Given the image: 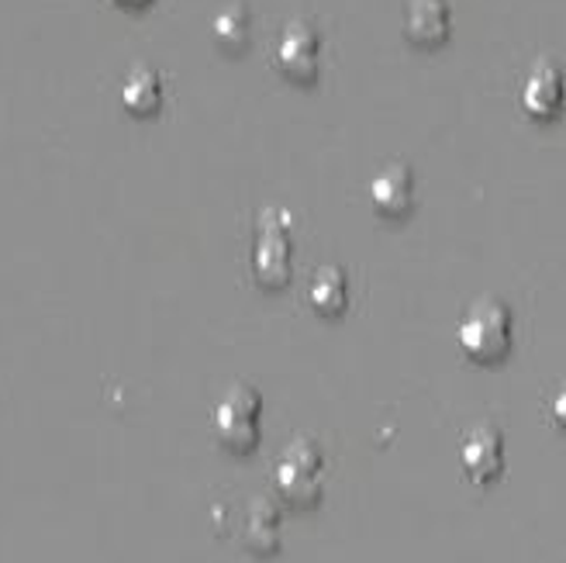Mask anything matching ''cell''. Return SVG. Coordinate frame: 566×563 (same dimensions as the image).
<instances>
[{
    "instance_id": "cell-1",
    "label": "cell",
    "mask_w": 566,
    "mask_h": 563,
    "mask_svg": "<svg viewBox=\"0 0 566 563\" xmlns=\"http://www.w3.org/2000/svg\"><path fill=\"white\" fill-rule=\"evenodd\" d=\"M460 350L476 359V363H497L512 353V343H515V319L507 312V304L494 301V298H484L476 301L470 312L463 315L460 322Z\"/></svg>"
},
{
    "instance_id": "cell-2",
    "label": "cell",
    "mask_w": 566,
    "mask_h": 563,
    "mask_svg": "<svg viewBox=\"0 0 566 563\" xmlns=\"http://www.w3.org/2000/svg\"><path fill=\"white\" fill-rule=\"evenodd\" d=\"M273 481H276V494L287 504H297V509L318 504L322 491H325V457H322L318 442L301 436L283 446L276 470H273Z\"/></svg>"
},
{
    "instance_id": "cell-3",
    "label": "cell",
    "mask_w": 566,
    "mask_h": 563,
    "mask_svg": "<svg viewBox=\"0 0 566 563\" xmlns=\"http://www.w3.org/2000/svg\"><path fill=\"white\" fill-rule=\"evenodd\" d=\"M260 421H263V398L249 384H232L221 394L211 426L221 446L235 449V453H245L260 442Z\"/></svg>"
},
{
    "instance_id": "cell-4",
    "label": "cell",
    "mask_w": 566,
    "mask_h": 563,
    "mask_svg": "<svg viewBox=\"0 0 566 563\" xmlns=\"http://www.w3.org/2000/svg\"><path fill=\"white\" fill-rule=\"evenodd\" d=\"M294 273V242H291V218L287 211H263L260 232L252 242V277L263 288H283Z\"/></svg>"
},
{
    "instance_id": "cell-5",
    "label": "cell",
    "mask_w": 566,
    "mask_h": 563,
    "mask_svg": "<svg viewBox=\"0 0 566 563\" xmlns=\"http://www.w3.org/2000/svg\"><path fill=\"white\" fill-rule=\"evenodd\" d=\"M276 66L294 83H315L322 73V32L311 21H287L276 42Z\"/></svg>"
},
{
    "instance_id": "cell-6",
    "label": "cell",
    "mask_w": 566,
    "mask_h": 563,
    "mask_svg": "<svg viewBox=\"0 0 566 563\" xmlns=\"http://www.w3.org/2000/svg\"><path fill=\"white\" fill-rule=\"evenodd\" d=\"M566 101V80H563V70L549 60L535 63L522 83V107L525 115L535 118V122H549L559 115V107Z\"/></svg>"
},
{
    "instance_id": "cell-7",
    "label": "cell",
    "mask_w": 566,
    "mask_h": 563,
    "mask_svg": "<svg viewBox=\"0 0 566 563\" xmlns=\"http://www.w3.org/2000/svg\"><path fill=\"white\" fill-rule=\"evenodd\" d=\"M460 467L470 481L488 484L504 470V439L494 426H476L460 442Z\"/></svg>"
},
{
    "instance_id": "cell-8",
    "label": "cell",
    "mask_w": 566,
    "mask_h": 563,
    "mask_svg": "<svg viewBox=\"0 0 566 563\" xmlns=\"http://www.w3.org/2000/svg\"><path fill=\"white\" fill-rule=\"evenodd\" d=\"M370 201L384 218H401L415 205V174L405 163H390L370 180Z\"/></svg>"
},
{
    "instance_id": "cell-9",
    "label": "cell",
    "mask_w": 566,
    "mask_h": 563,
    "mask_svg": "<svg viewBox=\"0 0 566 563\" xmlns=\"http://www.w3.org/2000/svg\"><path fill=\"white\" fill-rule=\"evenodd\" d=\"M449 4L446 0H408L405 4V35L415 45H442L449 39Z\"/></svg>"
},
{
    "instance_id": "cell-10",
    "label": "cell",
    "mask_w": 566,
    "mask_h": 563,
    "mask_svg": "<svg viewBox=\"0 0 566 563\" xmlns=\"http://www.w3.org/2000/svg\"><path fill=\"white\" fill-rule=\"evenodd\" d=\"M242 543L256 553H273L280 546V509L270 498H252L245 504Z\"/></svg>"
},
{
    "instance_id": "cell-11",
    "label": "cell",
    "mask_w": 566,
    "mask_h": 563,
    "mask_svg": "<svg viewBox=\"0 0 566 563\" xmlns=\"http://www.w3.org/2000/svg\"><path fill=\"white\" fill-rule=\"evenodd\" d=\"M307 304L315 307L318 315H343L349 307V277L338 267H322L311 273L307 280Z\"/></svg>"
},
{
    "instance_id": "cell-12",
    "label": "cell",
    "mask_w": 566,
    "mask_h": 563,
    "mask_svg": "<svg viewBox=\"0 0 566 563\" xmlns=\"http://www.w3.org/2000/svg\"><path fill=\"white\" fill-rule=\"evenodd\" d=\"M122 104L132 115H156L163 104V76L149 66H132L122 83Z\"/></svg>"
},
{
    "instance_id": "cell-13",
    "label": "cell",
    "mask_w": 566,
    "mask_h": 563,
    "mask_svg": "<svg viewBox=\"0 0 566 563\" xmlns=\"http://www.w3.org/2000/svg\"><path fill=\"white\" fill-rule=\"evenodd\" d=\"M249 8L245 4H224L214 18H211V35H214V42L224 49V52H239V49H245V42H249Z\"/></svg>"
},
{
    "instance_id": "cell-14",
    "label": "cell",
    "mask_w": 566,
    "mask_h": 563,
    "mask_svg": "<svg viewBox=\"0 0 566 563\" xmlns=\"http://www.w3.org/2000/svg\"><path fill=\"white\" fill-rule=\"evenodd\" d=\"M549 418H553V426L559 432H566V380L553 390V398H549Z\"/></svg>"
},
{
    "instance_id": "cell-15",
    "label": "cell",
    "mask_w": 566,
    "mask_h": 563,
    "mask_svg": "<svg viewBox=\"0 0 566 563\" xmlns=\"http://www.w3.org/2000/svg\"><path fill=\"white\" fill-rule=\"evenodd\" d=\"M118 4H128V8H138V4H149V0H118Z\"/></svg>"
}]
</instances>
